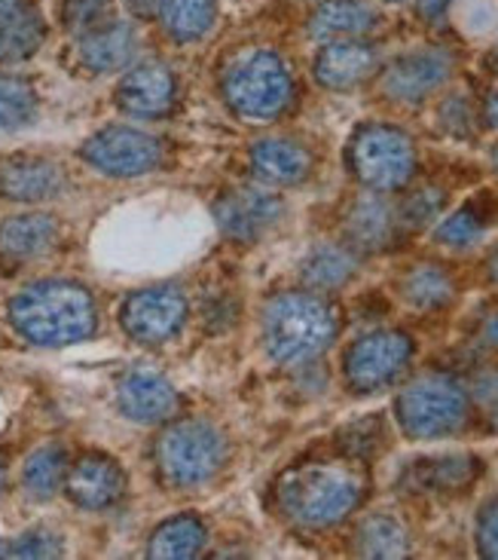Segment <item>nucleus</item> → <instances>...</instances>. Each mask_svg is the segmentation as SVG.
Instances as JSON below:
<instances>
[{
  "mask_svg": "<svg viewBox=\"0 0 498 560\" xmlns=\"http://www.w3.org/2000/svg\"><path fill=\"white\" fill-rule=\"evenodd\" d=\"M346 230L348 240L358 248L377 252V248H386L394 240L398 212L382 197H361L348 212Z\"/></svg>",
  "mask_w": 498,
  "mask_h": 560,
  "instance_id": "5701e85b",
  "label": "nucleus"
},
{
  "mask_svg": "<svg viewBox=\"0 0 498 560\" xmlns=\"http://www.w3.org/2000/svg\"><path fill=\"white\" fill-rule=\"evenodd\" d=\"M56 240H59V224L49 214H15L0 224V252L13 260L44 258Z\"/></svg>",
  "mask_w": 498,
  "mask_h": 560,
  "instance_id": "412c9836",
  "label": "nucleus"
},
{
  "mask_svg": "<svg viewBox=\"0 0 498 560\" xmlns=\"http://www.w3.org/2000/svg\"><path fill=\"white\" fill-rule=\"evenodd\" d=\"M477 548L484 558L498 560V502H489L477 517Z\"/></svg>",
  "mask_w": 498,
  "mask_h": 560,
  "instance_id": "c9c22d12",
  "label": "nucleus"
},
{
  "mask_svg": "<svg viewBox=\"0 0 498 560\" xmlns=\"http://www.w3.org/2000/svg\"><path fill=\"white\" fill-rule=\"evenodd\" d=\"M80 156L105 175L135 178V175H144L159 166L163 148L147 132H138L129 126H107L80 148Z\"/></svg>",
  "mask_w": 498,
  "mask_h": 560,
  "instance_id": "1a4fd4ad",
  "label": "nucleus"
},
{
  "mask_svg": "<svg viewBox=\"0 0 498 560\" xmlns=\"http://www.w3.org/2000/svg\"><path fill=\"white\" fill-rule=\"evenodd\" d=\"M122 3H126L138 19H151L153 13H159V3H163V0H122Z\"/></svg>",
  "mask_w": 498,
  "mask_h": 560,
  "instance_id": "ea45409f",
  "label": "nucleus"
},
{
  "mask_svg": "<svg viewBox=\"0 0 498 560\" xmlns=\"http://www.w3.org/2000/svg\"><path fill=\"white\" fill-rule=\"evenodd\" d=\"M355 273H358V260L340 245H318L316 252L306 255L300 267L303 282L312 288H324V291L343 288Z\"/></svg>",
  "mask_w": 498,
  "mask_h": 560,
  "instance_id": "393cba45",
  "label": "nucleus"
},
{
  "mask_svg": "<svg viewBox=\"0 0 498 560\" xmlns=\"http://www.w3.org/2000/svg\"><path fill=\"white\" fill-rule=\"evenodd\" d=\"M64 172L49 160H13L0 168V194L15 202H44L59 197Z\"/></svg>",
  "mask_w": 498,
  "mask_h": 560,
  "instance_id": "6ab92c4d",
  "label": "nucleus"
},
{
  "mask_svg": "<svg viewBox=\"0 0 498 560\" xmlns=\"http://www.w3.org/2000/svg\"><path fill=\"white\" fill-rule=\"evenodd\" d=\"M0 487H3V475H0Z\"/></svg>",
  "mask_w": 498,
  "mask_h": 560,
  "instance_id": "49530a36",
  "label": "nucleus"
},
{
  "mask_svg": "<svg viewBox=\"0 0 498 560\" xmlns=\"http://www.w3.org/2000/svg\"><path fill=\"white\" fill-rule=\"evenodd\" d=\"M44 37V15L31 0H0V61L31 59Z\"/></svg>",
  "mask_w": 498,
  "mask_h": 560,
  "instance_id": "f3484780",
  "label": "nucleus"
},
{
  "mask_svg": "<svg viewBox=\"0 0 498 560\" xmlns=\"http://www.w3.org/2000/svg\"><path fill=\"white\" fill-rule=\"evenodd\" d=\"M443 209V194L438 187H423L416 194H410L407 202L401 206L398 218L407 224V228H425L428 221H435Z\"/></svg>",
  "mask_w": 498,
  "mask_h": 560,
  "instance_id": "72a5a7b5",
  "label": "nucleus"
},
{
  "mask_svg": "<svg viewBox=\"0 0 498 560\" xmlns=\"http://www.w3.org/2000/svg\"><path fill=\"white\" fill-rule=\"evenodd\" d=\"M450 3H453V0H419L416 10H419V15H423L425 22H440V19L447 15V10H450Z\"/></svg>",
  "mask_w": 498,
  "mask_h": 560,
  "instance_id": "58836bf2",
  "label": "nucleus"
},
{
  "mask_svg": "<svg viewBox=\"0 0 498 560\" xmlns=\"http://www.w3.org/2000/svg\"><path fill=\"white\" fill-rule=\"evenodd\" d=\"M377 25V13L367 0H324L309 19V34L316 40L358 37Z\"/></svg>",
  "mask_w": 498,
  "mask_h": 560,
  "instance_id": "4be33fe9",
  "label": "nucleus"
},
{
  "mask_svg": "<svg viewBox=\"0 0 498 560\" xmlns=\"http://www.w3.org/2000/svg\"><path fill=\"white\" fill-rule=\"evenodd\" d=\"M227 456L221 429L205 420H187L166 429L156 441V463L168 485L197 487L217 475Z\"/></svg>",
  "mask_w": 498,
  "mask_h": 560,
  "instance_id": "423d86ee",
  "label": "nucleus"
},
{
  "mask_svg": "<svg viewBox=\"0 0 498 560\" xmlns=\"http://www.w3.org/2000/svg\"><path fill=\"white\" fill-rule=\"evenodd\" d=\"M61 22L74 37H86L107 22H114V0H64Z\"/></svg>",
  "mask_w": 498,
  "mask_h": 560,
  "instance_id": "2f4dec72",
  "label": "nucleus"
},
{
  "mask_svg": "<svg viewBox=\"0 0 498 560\" xmlns=\"http://www.w3.org/2000/svg\"><path fill=\"white\" fill-rule=\"evenodd\" d=\"M37 117V95L28 80L0 74V132L25 129Z\"/></svg>",
  "mask_w": 498,
  "mask_h": 560,
  "instance_id": "c85d7f7f",
  "label": "nucleus"
},
{
  "mask_svg": "<svg viewBox=\"0 0 498 560\" xmlns=\"http://www.w3.org/2000/svg\"><path fill=\"white\" fill-rule=\"evenodd\" d=\"M64 475H68V454H64V447L46 444V447H37L25 459L22 485H25V490H28L34 500H49L64 485Z\"/></svg>",
  "mask_w": 498,
  "mask_h": 560,
  "instance_id": "bb28decb",
  "label": "nucleus"
},
{
  "mask_svg": "<svg viewBox=\"0 0 498 560\" xmlns=\"http://www.w3.org/2000/svg\"><path fill=\"white\" fill-rule=\"evenodd\" d=\"M440 122L450 136L465 138L471 132V110L465 98H450L443 110H440Z\"/></svg>",
  "mask_w": 498,
  "mask_h": 560,
  "instance_id": "e433bc0d",
  "label": "nucleus"
},
{
  "mask_svg": "<svg viewBox=\"0 0 498 560\" xmlns=\"http://www.w3.org/2000/svg\"><path fill=\"white\" fill-rule=\"evenodd\" d=\"M493 68H496V71H498V49H496V56H493Z\"/></svg>",
  "mask_w": 498,
  "mask_h": 560,
  "instance_id": "a18cd8bd",
  "label": "nucleus"
},
{
  "mask_svg": "<svg viewBox=\"0 0 498 560\" xmlns=\"http://www.w3.org/2000/svg\"><path fill=\"white\" fill-rule=\"evenodd\" d=\"M187 318V298L181 288L156 285L135 291L122 303V328L141 343H163Z\"/></svg>",
  "mask_w": 498,
  "mask_h": 560,
  "instance_id": "9d476101",
  "label": "nucleus"
},
{
  "mask_svg": "<svg viewBox=\"0 0 498 560\" xmlns=\"http://www.w3.org/2000/svg\"><path fill=\"white\" fill-rule=\"evenodd\" d=\"M348 160H352L358 182L367 184L370 190H379V194L404 187L413 178V168H416L413 141L394 126L361 129L352 141Z\"/></svg>",
  "mask_w": 498,
  "mask_h": 560,
  "instance_id": "0eeeda50",
  "label": "nucleus"
},
{
  "mask_svg": "<svg viewBox=\"0 0 498 560\" xmlns=\"http://www.w3.org/2000/svg\"><path fill=\"white\" fill-rule=\"evenodd\" d=\"M175 102V77L166 65H138L117 86V105L138 120H153L168 114Z\"/></svg>",
  "mask_w": 498,
  "mask_h": 560,
  "instance_id": "4468645a",
  "label": "nucleus"
},
{
  "mask_svg": "<svg viewBox=\"0 0 498 560\" xmlns=\"http://www.w3.org/2000/svg\"><path fill=\"white\" fill-rule=\"evenodd\" d=\"M64 490L80 509L102 512V509H110L120 500L122 490H126V478L110 456L86 454L83 459H76L74 469L64 475Z\"/></svg>",
  "mask_w": 498,
  "mask_h": 560,
  "instance_id": "2eb2a0df",
  "label": "nucleus"
},
{
  "mask_svg": "<svg viewBox=\"0 0 498 560\" xmlns=\"http://www.w3.org/2000/svg\"><path fill=\"white\" fill-rule=\"evenodd\" d=\"M282 212H285V202L260 184L236 187L214 206L217 228L239 243H251L257 236H263L282 218Z\"/></svg>",
  "mask_w": 498,
  "mask_h": 560,
  "instance_id": "f8f14e48",
  "label": "nucleus"
},
{
  "mask_svg": "<svg viewBox=\"0 0 498 560\" xmlns=\"http://www.w3.org/2000/svg\"><path fill=\"white\" fill-rule=\"evenodd\" d=\"M361 558H404L410 548L407 530L392 515H374L364 521L355 536Z\"/></svg>",
  "mask_w": 498,
  "mask_h": 560,
  "instance_id": "cd10ccee",
  "label": "nucleus"
},
{
  "mask_svg": "<svg viewBox=\"0 0 498 560\" xmlns=\"http://www.w3.org/2000/svg\"><path fill=\"white\" fill-rule=\"evenodd\" d=\"M10 322L34 347H71L95 331V301L76 282L46 279L15 294Z\"/></svg>",
  "mask_w": 498,
  "mask_h": 560,
  "instance_id": "f257e3e1",
  "label": "nucleus"
},
{
  "mask_svg": "<svg viewBox=\"0 0 498 560\" xmlns=\"http://www.w3.org/2000/svg\"><path fill=\"white\" fill-rule=\"evenodd\" d=\"M404 298L413 310H440L453 301V279L440 267H419L404 279Z\"/></svg>",
  "mask_w": 498,
  "mask_h": 560,
  "instance_id": "c756f323",
  "label": "nucleus"
},
{
  "mask_svg": "<svg viewBox=\"0 0 498 560\" xmlns=\"http://www.w3.org/2000/svg\"><path fill=\"white\" fill-rule=\"evenodd\" d=\"M290 71L270 49H254L233 61L224 74L227 105L248 120H272L290 102Z\"/></svg>",
  "mask_w": 498,
  "mask_h": 560,
  "instance_id": "20e7f679",
  "label": "nucleus"
},
{
  "mask_svg": "<svg viewBox=\"0 0 498 560\" xmlns=\"http://www.w3.org/2000/svg\"><path fill=\"white\" fill-rule=\"evenodd\" d=\"M159 15H163V25L175 40L190 44V40H199L212 31L217 7H214V0H163Z\"/></svg>",
  "mask_w": 498,
  "mask_h": 560,
  "instance_id": "a878e982",
  "label": "nucleus"
},
{
  "mask_svg": "<svg viewBox=\"0 0 498 560\" xmlns=\"http://www.w3.org/2000/svg\"><path fill=\"white\" fill-rule=\"evenodd\" d=\"M474 459L471 456H443V459H425L416 466L413 478L431 490H450V487L469 485L474 475Z\"/></svg>",
  "mask_w": 498,
  "mask_h": 560,
  "instance_id": "7c9ffc66",
  "label": "nucleus"
},
{
  "mask_svg": "<svg viewBox=\"0 0 498 560\" xmlns=\"http://www.w3.org/2000/svg\"><path fill=\"white\" fill-rule=\"evenodd\" d=\"M336 334V313L328 303L306 294H275L263 310V347L275 364H306L331 347Z\"/></svg>",
  "mask_w": 498,
  "mask_h": 560,
  "instance_id": "f03ea898",
  "label": "nucleus"
},
{
  "mask_svg": "<svg viewBox=\"0 0 498 560\" xmlns=\"http://www.w3.org/2000/svg\"><path fill=\"white\" fill-rule=\"evenodd\" d=\"M202 546H205L202 521L193 515H178L153 533L147 555L156 560H187L197 558Z\"/></svg>",
  "mask_w": 498,
  "mask_h": 560,
  "instance_id": "b1692460",
  "label": "nucleus"
},
{
  "mask_svg": "<svg viewBox=\"0 0 498 560\" xmlns=\"http://www.w3.org/2000/svg\"><path fill=\"white\" fill-rule=\"evenodd\" d=\"M486 120L493 122V126L498 129V92H493V95H489V102H486Z\"/></svg>",
  "mask_w": 498,
  "mask_h": 560,
  "instance_id": "a19ab883",
  "label": "nucleus"
},
{
  "mask_svg": "<svg viewBox=\"0 0 498 560\" xmlns=\"http://www.w3.org/2000/svg\"><path fill=\"white\" fill-rule=\"evenodd\" d=\"M484 337L489 340V343H493V347H498V316H493L489 322H486Z\"/></svg>",
  "mask_w": 498,
  "mask_h": 560,
  "instance_id": "79ce46f5",
  "label": "nucleus"
},
{
  "mask_svg": "<svg viewBox=\"0 0 498 560\" xmlns=\"http://www.w3.org/2000/svg\"><path fill=\"white\" fill-rule=\"evenodd\" d=\"M309 166H312L309 151L297 141H287V138H263L251 148L254 175L263 184H272V187L300 184L309 175Z\"/></svg>",
  "mask_w": 498,
  "mask_h": 560,
  "instance_id": "a211bd4d",
  "label": "nucleus"
},
{
  "mask_svg": "<svg viewBox=\"0 0 498 560\" xmlns=\"http://www.w3.org/2000/svg\"><path fill=\"white\" fill-rule=\"evenodd\" d=\"M138 37L135 28L129 22H107L98 31H92L86 37H80V61L95 71V74H110L120 71L129 61L135 59Z\"/></svg>",
  "mask_w": 498,
  "mask_h": 560,
  "instance_id": "aec40b11",
  "label": "nucleus"
},
{
  "mask_svg": "<svg viewBox=\"0 0 498 560\" xmlns=\"http://www.w3.org/2000/svg\"><path fill=\"white\" fill-rule=\"evenodd\" d=\"M474 395H477V401L486 408L493 425H498V374L496 371H493V374H484V377H477V383H474Z\"/></svg>",
  "mask_w": 498,
  "mask_h": 560,
  "instance_id": "4c0bfd02",
  "label": "nucleus"
},
{
  "mask_svg": "<svg viewBox=\"0 0 498 560\" xmlns=\"http://www.w3.org/2000/svg\"><path fill=\"white\" fill-rule=\"evenodd\" d=\"M120 410L135 423H163L178 410V393L163 374L151 368H135L120 380L117 389Z\"/></svg>",
  "mask_w": 498,
  "mask_h": 560,
  "instance_id": "ddd939ff",
  "label": "nucleus"
},
{
  "mask_svg": "<svg viewBox=\"0 0 498 560\" xmlns=\"http://www.w3.org/2000/svg\"><path fill=\"white\" fill-rule=\"evenodd\" d=\"M493 166H496V172H498V144L493 148Z\"/></svg>",
  "mask_w": 498,
  "mask_h": 560,
  "instance_id": "c03bdc74",
  "label": "nucleus"
},
{
  "mask_svg": "<svg viewBox=\"0 0 498 560\" xmlns=\"http://www.w3.org/2000/svg\"><path fill=\"white\" fill-rule=\"evenodd\" d=\"M486 224L477 218L474 209H462V212L450 214L443 224L435 233V240L443 245H450V248H471V245H477L484 240Z\"/></svg>",
  "mask_w": 498,
  "mask_h": 560,
  "instance_id": "473e14b6",
  "label": "nucleus"
},
{
  "mask_svg": "<svg viewBox=\"0 0 498 560\" xmlns=\"http://www.w3.org/2000/svg\"><path fill=\"white\" fill-rule=\"evenodd\" d=\"M450 74H453V56L447 49H438V46L413 49L389 65V71L382 77V90L394 102L416 105L435 90H440L450 80Z\"/></svg>",
  "mask_w": 498,
  "mask_h": 560,
  "instance_id": "9b49d317",
  "label": "nucleus"
},
{
  "mask_svg": "<svg viewBox=\"0 0 498 560\" xmlns=\"http://www.w3.org/2000/svg\"><path fill=\"white\" fill-rule=\"evenodd\" d=\"M469 417V395L447 374L413 380L398 398V423L410 439L435 441L459 432Z\"/></svg>",
  "mask_w": 498,
  "mask_h": 560,
  "instance_id": "39448f33",
  "label": "nucleus"
},
{
  "mask_svg": "<svg viewBox=\"0 0 498 560\" xmlns=\"http://www.w3.org/2000/svg\"><path fill=\"white\" fill-rule=\"evenodd\" d=\"M379 56L361 40H331L318 52L316 80L324 90H355L377 71Z\"/></svg>",
  "mask_w": 498,
  "mask_h": 560,
  "instance_id": "dca6fc26",
  "label": "nucleus"
},
{
  "mask_svg": "<svg viewBox=\"0 0 498 560\" xmlns=\"http://www.w3.org/2000/svg\"><path fill=\"white\" fill-rule=\"evenodd\" d=\"M413 359V340L401 331H374L355 340L346 352V380L352 393L374 395L392 386Z\"/></svg>",
  "mask_w": 498,
  "mask_h": 560,
  "instance_id": "6e6552de",
  "label": "nucleus"
},
{
  "mask_svg": "<svg viewBox=\"0 0 498 560\" xmlns=\"http://www.w3.org/2000/svg\"><path fill=\"white\" fill-rule=\"evenodd\" d=\"M364 481L358 471L333 463H309L290 469L278 481V505L300 527H333L361 502Z\"/></svg>",
  "mask_w": 498,
  "mask_h": 560,
  "instance_id": "7ed1b4c3",
  "label": "nucleus"
},
{
  "mask_svg": "<svg viewBox=\"0 0 498 560\" xmlns=\"http://www.w3.org/2000/svg\"><path fill=\"white\" fill-rule=\"evenodd\" d=\"M7 555H13V558H59L61 539L49 530H31L19 536Z\"/></svg>",
  "mask_w": 498,
  "mask_h": 560,
  "instance_id": "f704fd0d",
  "label": "nucleus"
},
{
  "mask_svg": "<svg viewBox=\"0 0 498 560\" xmlns=\"http://www.w3.org/2000/svg\"><path fill=\"white\" fill-rule=\"evenodd\" d=\"M489 279H493V282H498V248L493 252V258H489Z\"/></svg>",
  "mask_w": 498,
  "mask_h": 560,
  "instance_id": "37998d69",
  "label": "nucleus"
}]
</instances>
